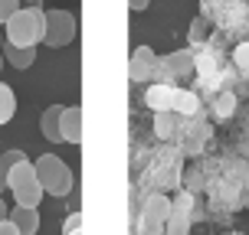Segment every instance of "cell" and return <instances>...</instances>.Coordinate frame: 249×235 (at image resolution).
Returning a JSON list of instances; mask_svg holds the SVG:
<instances>
[{"mask_svg":"<svg viewBox=\"0 0 249 235\" xmlns=\"http://www.w3.org/2000/svg\"><path fill=\"white\" fill-rule=\"evenodd\" d=\"M7 43L17 49H36L43 43V30H46V10L39 7H20L7 20Z\"/></svg>","mask_w":249,"mask_h":235,"instance_id":"obj_1","label":"cell"},{"mask_svg":"<svg viewBox=\"0 0 249 235\" xmlns=\"http://www.w3.org/2000/svg\"><path fill=\"white\" fill-rule=\"evenodd\" d=\"M7 189H10V196H13V206L39 209L43 186H39V180H36V167L30 160H20L7 170Z\"/></svg>","mask_w":249,"mask_h":235,"instance_id":"obj_2","label":"cell"},{"mask_svg":"<svg viewBox=\"0 0 249 235\" xmlns=\"http://www.w3.org/2000/svg\"><path fill=\"white\" fill-rule=\"evenodd\" d=\"M33 167H36V180L43 186V193H50V196H69L72 193V170L62 157L43 154Z\"/></svg>","mask_w":249,"mask_h":235,"instance_id":"obj_3","label":"cell"},{"mask_svg":"<svg viewBox=\"0 0 249 235\" xmlns=\"http://www.w3.org/2000/svg\"><path fill=\"white\" fill-rule=\"evenodd\" d=\"M75 39V16L69 10H46V30H43V43L50 49H62Z\"/></svg>","mask_w":249,"mask_h":235,"instance_id":"obj_4","label":"cell"},{"mask_svg":"<svg viewBox=\"0 0 249 235\" xmlns=\"http://www.w3.org/2000/svg\"><path fill=\"white\" fill-rule=\"evenodd\" d=\"M167 212H171V196H164V193H151V196L144 199L141 219H138V232H141V235H164Z\"/></svg>","mask_w":249,"mask_h":235,"instance_id":"obj_5","label":"cell"},{"mask_svg":"<svg viewBox=\"0 0 249 235\" xmlns=\"http://www.w3.org/2000/svg\"><path fill=\"white\" fill-rule=\"evenodd\" d=\"M194 49H177V52H167V56H158V72L154 78H161V85H174V78H187V75L194 72Z\"/></svg>","mask_w":249,"mask_h":235,"instance_id":"obj_6","label":"cell"},{"mask_svg":"<svg viewBox=\"0 0 249 235\" xmlns=\"http://www.w3.org/2000/svg\"><path fill=\"white\" fill-rule=\"evenodd\" d=\"M190 219H194V196L180 189V193L171 199V212H167L164 235H187L190 232Z\"/></svg>","mask_w":249,"mask_h":235,"instance_id":"obj_7","label":"cell"},{"mask_svg":"<svg viewBox=\"0 0 249 235\" xmlns=\"http://www.w3.org/2000/svg\"><path fill=\"white\" fill-rule=\"evenodd\" d=\"M154 72H158V52L151 46H138L131 52V59H128V78L141 85V82L154 78Z\"/></svg>","mask_w":249,"mask_h":235,"instance_id":"obj_8","label":"cell"},{"mask_svg":"<svg viewBox=\"0 0 249 235\" xmlns=\"http://www.w3.org/2000/svg\"><path fill=\"white\" fill-rule=\"evenodd\" d=\"M59 134H62V144H82V108L79 105L62 108Z\"/></svg>","mask_w":249,"mask_h":235,"instance_id":"obj_9","label":"cell"},{"mask_svg":"<svg viewBox=\"0 0 249 235\" xmlns=\"http://www.w3.org/2000/svg\"><path fill=\"white\" fill-rule=\"evenodd\" d=\"M174 85H161V82H154V85L144 92V105H148L154 114L161 111H171V105H174Z\"/></svg>","mask_w":249,"mask_h":235,"instance_id":"obj_10","label":"cell"},{"mask_svg":"<svg viewBox=\"0 0 249 235\" xmlns=\"http://www.w3.org/2000/svg\"><path fill=\"white\" fill-rule=\"evenodd\" d=\"M59 118H62V105H50L43 118H39V131L50 144H62V134H59Z\"/></svg>","mask_w":249,"mask_h":235,"instance_id":"obj_11","label":"cell"},{"mask_svg":"<svg viewBox=\"0 0 249 235\" xmlns=\"http://www.w3.org/2000/svg\"><path fill=\"white\" fill-rule=\"evenodd\" d=\"M10 222L17 225L20 235H36L39 232V209H23V206H13Z\"/></svg>","mask_w":249,"mask_h":235,"instance_id":"obj_12","label":"cell"},{"mask_svg":"<svg viewBox=\"0 0 249 235\" xmlns=\"http://www.w3.org/2000/svg\"><path fill=\"white\" fill-rule=\"evenodd\" d=\"M171 111L180 114V118H194V114H200V98H197V92H190V88H177Z\"/></svg>","mask_w":249,"mask_h":235,"instance_id":"obj_13","label":"cell"},{"mask_svg":"<svg viewBox=\"0 0 249 235\" xmlns=\"http://www.w3.org/2000/svg\"><path fill=\"white\" fill-rule=\"evenodd\" d=\"M177 131H180V114H174V111L154 114V134L161 137V141H174Z\"/></svg>","mask_w":249,"mask_h":235,"instance_id":"obj_14","label":"cell"},{"mask_svg":"<svg viewBox=\"0 0 249 235\" xmlns=\"http://www.w3.org/2000/svg\"><path fill=\"white\" fill-rule=\"evenodd\" d=\"M0 52H3V59L10 62L13 69H30L33 59H36V49H17V46H10V43H7Z\"/></svg>","mask_w":249,"mask_h":235,"instance_id":"obj_15","label":"cell"},{"mask_svg":"<svg viewBox=\"0 0 249 235\" xmlns=\"http://www.w3.org/2000/svg\"><path fill=\"white\" fill-rule=\"evenodd\" d=\"M17 114V95L7 82H0V124H10Z\"/></svg>","mask_w":249,"mask_h":235,"instance_id":"obj_16","label":"cell"},{"mask_svg":"<svg viewBox=\"0 0 249 235\" xmlns=\"http://www.w3.org/2000/svg\"><path fill=\"white\" fill-rule=\"evenodd\" d=\"M210 36V20L207 16H194L190 20V30H187V39H190V46H200V43H207Z\"/></svg>","mask_w":249,"mask_h":235,"instance_id":"obj_17","label":"cell"},{"mask_svg":"<svg viewBox=\"0 0 249 235\" xmlns=\"http://www.w3.org/2000/svg\"><path fill=\"white\" fill-rule=\"evenodd\" d=\"M233 111H236V95H233V92L216 95V101H213V118L226 121V118H233Z\"/></svg>","mask_w":249,"mask_h":235,"instance_id":"obj_18","label":"cell"},{"mask_svg":"<svg viewBox=\"0 0 249 235\" xmlns=\"http://www.w3.org/2000/svg\"><path fill=\"white\" fill-rule=\"evenodd\" d=\"M210 137V127L207 124H200V127H194L190 134H187V144H184V154H197L200 147H203V141Z\"/></svg>","mask_w":249,"mask_h":235,"instance_id":"obj_19","label":"cell"},{"mask_svg":"<svg viewBox=\"0 0 249 235\" xmlns=\"http://www.w3.org/2000/svg\"><path fill=\"white\" fill-rule=\"evenodd\" d=\"M233 62H236V69L243 75H249V39H246V43H239L236 49H233Z\"/></svg>","mask_w":249,"mask_h":235,"instance_id":"obj_20","label":"cell"},{"mask_svg":"<svg viewBox=\"0 0 249 235\" xmlns=\"http://www.w3.org/2000/svg\"><path fill=\"white\" fill-rule=\"evenodd\" d=\"M200 189H203V173H200V170H190V173L184 176V193L197 196Z\"/></svg>","mask_w":249,"mask_h":235,"instance_id":"obj_21","label":"cell"},{"mask_svg":"<svg viewBox=\"0 0 249 235\" xmlns=\"http://www.w3.org/2000/svg\"><path fill=\"white\" fill-rule=\"evenodd\" d=\"M20 160H30L23 150H7V154H0V163H3V170H10L13 163H20Z\"/></svg>","mask_w":249,"mask_h":235,"instance_id":"obj_22","label":"cell"},{"mask_svg":"<svg viewBox=\"0 0 249 235\" xmlns=\"http://www.w3.org/2000/svg\"><path fill=\"white\" fill-rule=\"evenodd\" d=\"M17 10H20V0H0V23H7Z\"/></svg>","mask_w":249,"mask_h":235,"instance_id":"obj_23","label":"cell"},{"mask_svg":"<svg viewBox=\"0 0 249 235\" xmlns=\"http://www.w3.org/2000/svg\"><path fill=\"white\" fill-rule=\"evenodd\" d=\"M79 229H82V212H72V216H66V222H62V235L79 232Z\"/></svg>","mask_w":249,"mask_h":235,"instance_id":"obj_24","label":"cell"},{"mask_svg":"<svg viewBox=\"0 0 249 235\" xmlns=\"http://www.w3.org/2000/svg\"><path fill=\"white\" fill-rule=\"evenodd\" d=\"M0 235H20V232H17V225H13L10 219H3V222H0Z\"/></svg>","mask_w":249,"mask_h":235,"instance_id":"obj_25","label":"cell"},{"mask_svg":"<svg viewBox=\"0 0 249 235\" xmlns=\"http://www.w3.org/2000/svg\"><path fill=\"white\" fill-rule=\"evenodd\" d=\"M128 7L141 13V10H148V7H151V0H128Z\"/></svg>","mask_w":249,"mask_h":235,"instance_id":"obj_26","label":"cell"},{"mask_svg":"<svg viewBox=\"0 0 249 235\" xmlns=\"http://www.w3.org/2000/svg\"><path fill=\"white\" fill-rule=\"evenodd\" d=\"M7 189V170H3V163H0V193Z\"/></svg>","mask_w":249,"mask_h":235,"instance_id":"obj_27","label":"cell"},{"mask_svg":"<svg viewBox=\"0 0 249 235\" xmlns=\"http://www.w3.org/2000/svg\"><path fill=\"white\" fill-rule=\"evenodd\" d=\"M3 219H7V203L0 199V222H3Z\"/></svg>","mask_w":249,"mask_h":235,"instance_id":"obj_28","label":"cell"},{"mask_svg":"<svg viewBox=\"0 0 249 235\" xmlns=\"http://www.w3.org/2000/svg\"><path fill=\"white\" fill-rule=\"evenodd\" d=\"M0 69H3V52H0Z\"/></svg>","mask_w":249,"mask_h":235,"instance_id":"obj_29","label":"cell"},{"mask_svg":"<svg viewBox=\"0 0 249 235\" xmlns=\"http://www.w3.org/2000/svg\"><path fill=\"white\" fill-rule=\"evenodd\" d=\"M69 235H82V232H69Z\"/></svg>","mask_w":249,"mask_h":235,"instance_id":"obj_30","label":"cell"},{"mask_svg":"<svg viewBox=\"0 0 249 235\" xmlns=\"http://www.w3.org/2000/svg\"><path fill=\"white\" fill-rule=\"evenodd\" d=\"M30 3H36V0H30Z\"/></svg>","mask_w":249,"mask_h":235,"instance_id":"obj_31","label":"cell"}]
</instances>
